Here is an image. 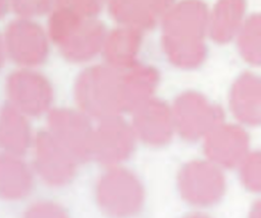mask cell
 Instances as JSON below:
<instances>
[{"label":"cell","instance_id":"obj_1","mask_svg":"<svg viewBox=\"0 0 261 218\" xmlns=\"http://www.w3.org/2000/svg\"><path fill=\"white\" fill-rule=\"evenodd\" d=\"M6 57L15 64L30 67L45 55V40L41 29L30 18L10 20L2 33Z\"/></svg>","mask_w":261,"mask_h":218},{"label":"cell","instance_id":"obj_2","mask_svg":"<svg viewBox=\"0 0 261 218\" xmlns=\"http://www.w3.org/2000/svg\"><path fill=\"white\" fill-rule=\"evenodd\" d=\"M4 90L7 103L25 116L41 113L49 100L44 78L27 68L11 71L5 79Z\"/></svg>","mask_w":261,"mask_h":218},{"label":"cell","instance_id":"obj_3","mask_svg":"<svg viewBox=\"0 0 261 218\" xmlns=\"http://www.w3.org/2000/svg\"><path fill=\"white\" fill-rule=\"evenodd\" d=\"M30 143V126L25 115L7 102L0 107V152L22 154Z\"/></svg>","mask_w":261,"mask_h":218},{"label":"cell","instance_id":"obj_4","mask_svg":"<svg viewBox=\"0 0 261 218\" xmlns=\"http://www.w3.org/2000/svg\"><path fill=\"white\" fill-rule=\"evenodd\" d=\"M31 183L28 166L19 156L0 152V199L19 200L29 193Z\"/></svg>","mask_w":261,"mask_h":218},{"label":"cell","instance_id":"obj_5","mask_svg":"<svg viewBox=\"0 0 261 218\" xmlns=\"http://www.w3.org/2000/svg\"><path fill=\"white\" fill-rule=\"evenodd\" d=\"M6 59H7V57H6V52H5V48H4L2 33H0V70L4 66Z\"/></svg>","mask_w":261,"mask_h":218},{"label":"cell","instance_id":"obj_6","mask_svg":"<svg viewBox=\"0 0 261 218\" xmlns=\"http://www.w3.org/2000/svg\"><path fill=\"white\" fill-rule=\"evenodd\" d=\"M9 11V3L7 1L0 0V19H2Z\"/></svg>","mask_w":261,"mask_h":218}]
</instances>
